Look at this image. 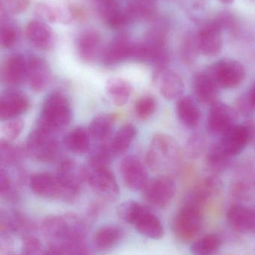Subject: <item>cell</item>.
I'll return each mask as SVG.
<instances>
[{"label": "cell", "mask_w": 255, "mask_h": 255, "mask_svg": "<svg viewBox=\"0 0 255 255\" xmlns=\"http://www.w3.org/2000/svg\"><path fill=\"white\" fill-rule=\"evenodd\" d=\"M27 40L37 49L47 50L54 44V34L52 30L41 21H31L25 28Z\"/></svg>", "instance_id": "cell-24"}, {"label": "cell", "mask_w": 255, "mask_h": 255, "mask_svg": "<svg viewBox=\"0 0 255 255\" xmlns=\"http://www.w3.org/2000/svg\"><path fill=\"white\" fill-rule=\"evenodd\" d=\"M249 100H250V103H251L253 107L255 109V82L252 86L251 89L249 91L248 94Z\"/></svg>", "instance_id": "cell-51"}, {"label": "cell", "mask_w": 255, "mask_h": 255, "mask_svg": "<svg viewBox=\"0 0 255 255\" xmlns=\"http://www.w3.org/2000/svg\"><path fill=\"white\" fill-rule=\"evenodd\" d=\"M223 241L217 234L210 233L193 242L190 247L192 255H217Z\"/></svg>", "instance_id": "cell-32"}, {"label": "cell", "mask_w": 255, "mask_h": 255, "mask_svg": "<svg viewBox=\"0 0 255 255\" xmlns=\"http://www.w3.org/2000/svg\"><path fill=\"white\" fill-rule=\"evenodd\" d=\"M23 127L24 123L22 120L18 119V118L10 120L3 126L1 129V133L4 137L3 139L11 141L16 139L20 134Z\"/></svg>", "instance_id": "cell-45"}, {"label": "cell", "mask_w": 255, "mask_h": 255, "mask_svg": "<svg viewBox=\"0 0 255 255\" xmlns=\"http://www.w3.org/2000/svg\"><path fill=\"white\" fill-rule=\"evenodd\" d=\"M26 60V81L33 91L40 92L47 86L50 81L49 66L40 57L30 56Z\"/></svg>", "instance_id": "cell-18"}, {"label": "cell", "mask_w": 255, "mask_h": 255, "mask_svg": "<svg viewBox=\"0 0 255 255\" xmlns=\"http://www.w3.org/2000/svg\"><path fill=\"white\" fill-rule=\"evenodd\" d=\"M205 147V142L202 136H193L187 145V151L188 155L191 157H199L202 154Z\"/></svg>", "instance_id": "cell-47"}, {"label": "cell", "mask_w": 255, "mask_h": 255, "mask_svg": "<svg viewBox=\"0 0 255 255\" xmlns=\"http://www.w3.org/2000/svg\"><path fill=\"white\" fill-rule=\"evenodd\" d=\"M106 92L115 106H122L130 100L133 93V87L130 82L124 79L113 78L106 83Z\"/></svg>", "instance_id": "cell-29"}, {"label": "cell", "mask_w": 255, "mask_h": 255, "mask_svg": "<svg viewBox=\"0 0 255 255\" xmlns=\"http://www.w3.org/2000/svg\"><path fill=\"white\" fill-rule=\"evenodd\" d=\"M203 213L202 208L185 204L174 217L172 232L175 238L182 243L193 241L202 230Z\"/></svg>", "instance_id": "cell-4"}, {"label": "cell", "mask_w": 255, "mask_h": 255, "mask_svg": "<svg viewBox=\"0 0 255 255\" xmlns=\"http://www.w3.org/2000/svg\"><path fill=\"white\" fill-rule=\"evenodd\" d=\"M79 58L87 63L93 62L102 55V38L100 34L94 30L85 31L78 42Z\"/></svg>", "instance_id": "cell-25"}, {"label": "cell", "mask_w": 255, "mask_h": 255, "mask_svg": "<svg viewBox=\"0 0 255 255\" xmlns=\"http://www.w3.org/2000/svg\"><path fill=\"white\" fill-rule=\"evenodd\" d=\"M176 111L178 118L185 127L196 128L199 126L201 112L193 99L189 97H180L177 103Z\"/></svg>", "instance_id": "cell-28"}, {"label": "cell", "mask_w": 255, "mask_h": 255, "mask_svg": "<svg viewBox=\"0 0 255 255\" xmlns=\"http://www.w3.org/2000/svg\"><path fill=\"white\" fill-rule=\"evenodd\" d=\"M57 175L70 192L77 197L85 181V166L70 159L60 163Z\"/></svg>", "instance_id": "cell-17"}, {"label": "cell", "mask_w": 255, "mask_h": 255, "mask_svg": "<svg viewBox=\"0 0 255 255\" xmlns=\"http://www.w3.org/2000/svg\"><path fill=\"white\" fill-rule=\"evenodd\" d=\"M28 97L22 92L16 91L4 93L0 100V118L1 121H10L25 113L29 108Z\"/></svg>", "instance_id": "cell-16"}, {"label": "cell", "mask_w": 255, "mask_h": 255, "mask_svg": "<svg viewBox=\"0 0 255 255\" xmlns=\"http://www.w3.org/2000/svg\"><path fill=\"white\" fill-rule=\"evenodd\" d=\"M0 193L1 197L10 202H14L17 199V194L10 175L4 169H1L0 171Z\"/></svg>", "instance_id": "cell-44"}, {"label": "cell", "mask_w": 255, "mask_h": 255, "mask_svg": "<svg viewBox=\"0 0 255 255\" xmlns=\"http://www.w3.org/2000/svg\"><path fill=\"white\" fill-rule=\"evenodd\" d=\"M71 117V108L65 96L59 92H53L43 103L37 128L54 133L67 127Z\"/></svg>", "instance_id": "cell-3"}, {"label": "cell", "mask_w": 255, "mask_h": 255, "mask_svg": "<svg viewBox=\"0 0 255 255\" xmlns=\"http://www.w3.org/2000/svg\"><path fill=\"white\" fill-rule=\"evenodd\" d=\"M236 112L232 107L217 102L211 106L208 115V129L212 133L223 134L236 125Z\"/></svg>", "instance_id": "cell-15"}, {"label": "cell", "mask_w": 255, "mask_h": 255, "mask_svg": "<svg viewBox=\"0 0 255 255\" xmlns=\"http://www.w3.org/2000/svg\"><path fill=\"white\" fill-rule=\"evenodd\" d=\"M237 108H238V112L241 115H246V116L252 115L255 110L251 103H250L247 94V95L242 96L238 99V102H237Z\"/></svg>", "instance_id": "cell-49"}, {"label": "cell", "mask_w": 255, "mask_h": 255, "mask_svg": "<svg viewBox=\"0 0 255 255\" xmlns=\"http://www.w3.org/2000/svg\"><path fill=\"white\" fill-rule=\"evenodd\" d=\"M27 60L19 54L7 58L3 68V79L9 86H18L26 81Z\"/></svg>", "instance_id": "cell-23"}, {"label": "cell", "mask_w": 255, "mask_h": 255, "mask_svg": "<svg viewBox=\"0 0 255 255\" xmlns=\"http://www.w3.org/2000/svg\"><path fill=\"white\" fill-rule=\"evenodd\" d=\"M40 241L31 235L24 237L22 245V255H43Z\"/></svg>", "instance_id": "cell-46"}, {"label": "cell", "mask_w": 255, "mask_h": 255, "mask_svg": "<svg viewBox=\"0 0 255 255\" xmlns=\"http://www.w3.org/2000/svg\"><path fill=\"white\" fill-rule=\"evenodd\" d=\"M137 130L136 127L130 124H124L118 129L112 140L109 142V146L114 156L124 154L131 145L136 137Z\"/></svg>", "instance_id": "cell-30"}, {"label": "cell", "mask_w": 255, "mask_h": 255, "mask_svg": "<svg viewBox=\"0 0 255 255\" xmlns=\"http://www.w3.org/2000/svg\"><path fill=\"white\" fill-rule=\"evenodd\" d=\"M124 232L116 226H106L100 228L94 236V244L98 250L111 248L122 238Z\"/></svg>", "instance_id": "cell-34"}, {"label": "cell", "mask_w": 255, "mask_h": 255, "mask_svg": "<svg viewBox=\"0 0 255 255\" xmlns=\"http://www.w3.org/2000/svg\"><path fill=\"white\" fill-rule=\"evenodd\" d=\"M232 158L233 157L226 152L217 142L210 148L207 156V163L213 172L220 173L229 167Z\"/></svg>", "instance_id": "cell-37"}, {"label": "cell", "mask_w": 255, "mask_h": 255, "mask_svg": "<svg viewBox=\"0 0 255 255\" xmlns=\"http://www.w3.org/2000/svg\"><path fill=\"white\" fill-rule=\"evenodd\" d=\"M145 208V206L135 201H127L118 207V215L125 223L134 225Z\"/></svg>", "instance_id": "cell-39"}, {"label": "cell", "mask_w": 255, "mask_h": 255, "mask_svg": "<svg viewBox=\"0 0 255 255\" xmlns=\"http://www.w3.org/2000/svg\"><path fill=\"white\" fill-rule=\"evenodd\" d=\"M193 88L195 95L200 103L211 106L217 103L220 87L211 67L195 75Z\"/></svg>", "instance_id": "cell-12"}, {"label": "cell", "mask_w": 255, "mask_h": 255, "mask_svg": "<svg viewBox=\"0 0 255 255\" xmlns=\"http://www.w3.org/2000/svg\"><path fill=\"white\" fill-rule=\"evenodd\" d=\"M31 222L23 214L19 211H4L0 217V230L1 234H9L28 236L32 230Z\"/></svg>", "instance_id": "cell-22"}, {"label": "cell", "mask_w": 255, "mask_h": 255, "mask_svg": "<svg viewBox=\"0 0 255 255\" xmlns=\"http://www.w3.org/2000/svg\"><path fill=\"white\" fill-rule=\"evenodd\" d=\"M228 224L233 230L245 233L255 231V211L241 204L232 205L226 214Z\"/></svg>", "instance_id": "cell-19"}, {"label": "cell", "mask_w": 255, "mask_h": 255, "mask_svg": "<svg viewBox=\"0 0 255 255\" xmlns=\"http://www.w3.org/2000/svg\"><path fill=\"white\" fill-rule=\"evenodd\" d=\"M247 128L244 125H235L223 133L220 145L232 157L241 154L250 143Z\"/></svg>", "instance_id": "cell-21"}, {"label": "cell", "mask_w": 255, "mask_h": 255, "mask_svg": "<svg viewBox=\"0 0 255 255\" xmlns=\"http://www.w3.org/2000/svg\"><path fill=\"white\" fill-rule=\"evenodd\" d=\"M134 43L124 35L114 39L103 51L101 57L103 64L111 66L132 59Z\"/></svg>", "instance_id": "cell-20"}, {"label": "cell", "mask_w": 255, "mask_h": 255, "mask_svg": "<svg viewBox=\"0 0 255 255\" xmlns=\"http://www.w3.org/2000/svg\"><path fill=\"white\" fill-rule=\"evenodd\" d=\"M244 125L247 128L250 138V142H254L255 141V121H248Z\"/></svg>", "instance_id": "cell-50"}, {"label": "cell", "mask_w": 255, "mask_h": 255, "mask_svg": "<svg viewBox=\"0 0 255 255\" xmlns=\"http://www.w3.org/2000/svg\"><path fill=\"white\" fill-rule=\"evenodd\" d=\"M22 150L10 143V141L1 139L0 142V161L5 166L18 164L22 159Z\"/></svg>", "instance_id": "cell-38"}, {"label": "cell", "mask_w": 255, "mask_h": 255, "mask_svg": "<svg viewBox=\"0 0 255 255\" xmlns=\"http://www.w3.org/2000/svg\"><path fill=\"white\" fill-rule=\"evenodd\" d=\"M133 226L142 236L152 240H160L164 235V228L160 219L145 207Z\"/></svg>", "instance_id": "cell-26"}, {"label": "cell", "mask_w": 255, "mask_h": 255, "mask_svg": "<svg viewBox=\"0 0 255 255\" xmlns=\"http://www.w3.org/2000/svg\"><path fill=\"white\" fill-rule=\"evenodd\" d=\"M157 108V100L154 97L144 96L136 101L134 107L135 113L139 119L147 120L154 115Z\"/></svg>", "instance_id": "cell-41"}, {"label": "cell", "mask_w": 255, "mask_h": 255, "mask_svg": "<svg viewBox=\"0 0 255 255\" xmlns=\"http://www.w3.org/2000/svg\"><path fill=\"white\" fill-rule=\"evenodd\" d=\"M157 10L155 0H135L126 8L129 22L136 19H146L152 17Z\"/></svg>", "instance_id": "cell-36"}, {"label": "cell", "mask_w": 255, "mask_h": 255, "mask_svg": "<svg viewBox=\"0 0 255 255\" xmlns=\"http://www.w3.org/2000/svg\"><path fill=\"white\" fill-rule=\"evenodd\" d=\"M85 182L103 199L112 201L118 197V183L109 166L88 163L85 166Z\"/></svg>", "instance_id": "cell-6"}, {"label": "cell", "mask_w": 255, "mask_h": 255, "mask_svg": "<svg viewBox=\"0 0 255 255\" xmlns=\"http://www.w3.org/2000/svg\"><path fill=\"white\" fill-rule=\"evenodd\" d=\"M6 8L13 13H20L26 10L29 0H4Z\"/></svg>", "instance_id": "cell-48"}, {"label": "cell", "mask_w": 255, "mask_h": 255, "mask_svg": "<svg viewBox=\"0 0 255 255\" xmlns=\"http://www.w3.org/2000/svg\"><path fill=\"white\" fill-rule=\"evenodd\" d=\"M219 1H221V2L224 3V4H231V3L233 2L235 0H219Z\"/></svg>", "instance_id": "cell-52"}, {"label": "cell", "mask_w": 255, "mask_h": 255, "mask_svg": "<svg viewBox=\"0 0 255 255\" xmlns=\"http://www.w3.org/2000/svg\"><path fill=\"white\" fill-rule=\"evenodd\" d=\"M182 157L179 144L169 135L157 133L153 136L146 156L148 166L155 172L169 173L179 166Z\"/></svg>", "instance_id": "cell-1"}, {"label": "cell", "mask_w": 255, "mask_h": 255, "mask_svg": "<svg viewBox=\"0 0 255 255\" xmlns=\"http://www.w3.org/2000/svg\"><path fill=\"white\" fill-rule=\"evenodd\" d=\"M201 53L198 45L197 38L193 35H187L183 40L181 48V59L184 64H193Z\"/></svg>", "instance_id": "cell-40"}, {"label": "cell", "mask_w": 255, "mask_h": 255, "mask_svg": "<svg viewBox=\"0 0 255 255\" xmlns=\"http://www.w3.org/2000/svg\"><path fill=\"white\" fill-rule=\"evenodd\" d=\"M211 69L220 88L226 89L237 88L245 79L244 66L234 59L220 60L211 67Z\"/></svg>", "instance_id": "cell-10"}, {"label": "cell", "mask_w": 255, "mask_h": 255, "mask_svg": "<svg viewBox=\"0 0 255 255\" xmlns=\"http://www.w3.org/2000/svg\"><path fill=\"white\" fill-rule=\"evenodd\" d=\"M255 193V178L251 172H244L235 178L232 183V193L238 200L247 201Z\"/></svg>", "instance_id": "cell-33"}, {"label": "cell", "mask_w": 255, "mask_h": 255, "mask_svg": "<svg viewBox=\"0 0 255 255\" xmlns=\"http://www.w3.org/2000/svg\"><path fill=\"white\" fill-rule=\"evenodd\" d=\"M58 151L59 145L54 133L37 128L28 136L26 153L34 160L44 163L52 161L58 156Z\"/></svg>", "instance_id": "cell-7"}, {"label": "cell", "mask_w": 255, "mask_h": 255, "mask_svg": "<svg viewBox=\"0 0 255 255\" xmlns=\"http://www.w3.org/2000/svg\"><path fill=\"white\" fill-rule=\"evenodd\" d=\"M40 20L49 22L68 24L79 18V11L68 0L40 3L34 10Z\"/></svg>", "instance_id": "cell-8"}, {"label": "cell", "mask_w": 255, "mask_h": 255, "mask_svg": "<svg viewBox=\"0 0 255 255\" xmlns=\"http://www.w3.org/2000/svg\"><path fill=\"white\" fill-rule=\"evenodd\" d=\"M17 37L16 28L8 19H1L0 43L4 48H10L13 46Z\"/></svg>", "instance_id": "cell-43"}, {"label": "cell", "mask_w": 255, "mask_h": 255, "mask_svg": "<svg viewBox=\"0 0 255 255\" xmlns=\"http://www.w3.org/2000/svg\"><path fill=\"white\" fill-rule=\"evenodd\" d=\"M31 190L37 196L46 199L72 201L76 196L64 185L57 174L39 172L29 180Z\"/></svg>", "instance_id": "cell-5"}, {"label": "cell", "mask_w": 255, "mask_h": 255, "mask_svg": "<svg viewBox=\"0 0 255 255\" xmlns=\"http://www.w3.org/2000/svg\"><path fill=\"white\" fill-rule=\"evenodd\" d=\"M196 38L201 53L206 56H216L223 49V29L216 22L204 26Z\"/></svg>", "instance_id": "cell-14"}, {"label": "cell", "mask_w": 255, "mask_h": 255, "mask_svg": "<svg viewBox=\"0 0 255 255\" xmlns=\"http://www.w3.org/2000/svg\"><path fill=\"white\" fill-rule=\"evenodd\" d=\"M97 8L100 17L111 28H120L129 22L125 11L121 10L115 0H98Z\"/></svg>", "instance_id": "cell-27"}, {"label": "cell", "mask_w": 255, "mask_h": 255, "mask_svg": "<svg viewBox=\"0 0 255 255\" xmlns=\"http://www.w3.org/2000/svg\"><path fill=\"white\" fill-rule=\"evenodd\" d=\"M90 138L88 130L83 127H76L66 135L64 145L73 154H82L89 149Z\"/></svg>", "instance_id": "cell-31"}, {"label": "cell", "mask_w": 255, "mask_h": 255, "mask_svg": "<svg viewBox=\"0 0 255 255\" xmlns=\"http://www.w3.org/2000/svg\"><path fill=\"white\" fill-rule=\"evenodd\" d=\"M145 200L153 206L164 208L170 204L176 193L175 181L168 175L148 181L143 190Z\"/></svg>", "instance_id": "cell-9"}, {"label": "cell", "mask_w": 255, "mask_h": 255, "mask_svg": "<svg viewBox=\"0 0 255 255\" xmlns=\"http://www.w3.org/2000/svg\"><path fill=\"white\" fill-rule=\"evenodd\" d=\"M121 176L124 184L130 190H143L148 182V172L143 163L136 156L128 155L121 160Z\"/></svg>", "instance_id": "cell-11"}, {"label": "cell", "mask_w": 255, "mask_h": 255, "mask_svg": "<svg viewBox=\"0 0 255 255\" xmlns=\"http://www.w3.org/2000/svg\"><path fill=\"white\" fill-rule=\"evenodd\" d=\"M153 80L160 94L166 100L179 99L184 93V84L182 78L176 72L167 67L156 69Z\"/></svg>", "instance_id": "cell-13"}, {"label": "cell", "mask_w": 255, "mask_h": 255, "mask_svg": "<svg viewBox=\"0 0 255 255\" xmlns=\"http://www.w3.org/2000/svg\"><path fill=\"white\" fill-rule=\"evenodd\" d=\"M41 230L55 243L84 241L88 233L86 223L72 213L48 216L42 222Z\"/></svg>", "instance_id": "cell-2"}, {"label": "cell", "mask_w": 255, "mask_h": 255, "mask_svg": "<svg viewBox=\"0 0 255 255\" xmlns=\"http://www.w3.org/2000/svg\"><path fill=\"white\" fill-rule=\"evenodd\" d=\"M115 124V118L109 115L95 117L90 124L88 132L91 138L97 141H104L109 137Z\"/></svg>", "instance_id": "cell-35"}, {"label": "cell", "mask_w": 255, "mask_h": 255, "mask_svg": "<svg viewBox=\"0 0 255 255\" xmlns=\"http://www.w3.org/2000/svg\"><path fill=\"white\" fill-rule=\"evenodd\" d=\"M58 255H91L89 248L84 241L56 243Z\"/></svg>", "instance_id": "cell-42"}]
</instances>
